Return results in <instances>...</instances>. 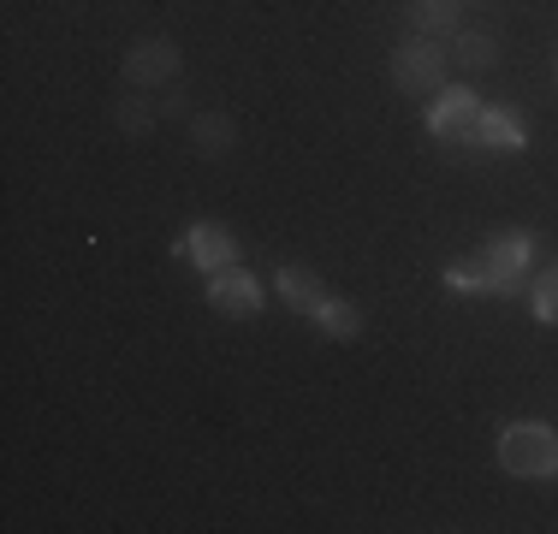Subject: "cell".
<instances>
[{"label":"cell","mask_w":558,"mask_h":534,"mask_svg":"<svg viewBox=\"0 0 558 534\" xmlns=\"http://www.w3.org/2000/svg\"><path fill=\"white\" fill-rule=\"evenodd\" d=\"M458 53H463V65H494L499 53H494V36H458Z\"/></svg>","instance_id":"obj_14"},{"label":"cell","mask_w":558,"mask_h":534,"mask_svg":"<svg viewBox=\"0 0 558 534\" xmlns=\"http://www.w3.org/2000/svg\"><path fill=\"white\" fill-rule=\"evenodd\" d=\"M208 303H215L220 315H256L262 310V279L232 262V267H220V274H208Z\"/></svg>","instance_id":"obj_4"},{"label":"cell","mask_w":558,"mask_h":534,"mask_svg":"<svg viewBox=\"0 0 558 534\" xmlns=\"http://www.w3.org/2000/svg\"><path fill=\"white\" fill-rule=\"evenodd\" d=\"M499 463H505V475L553 481L558 475V434L547 422H511L499 434Z\"/></svg>","instance_id":"obj_1"},{"label":"cell","mask_w":558,"mask_h":534,"mask_svg":"<svg viewBox=\"0 0 558 534\" xmlns=\"http://www.w3.org/2000/svg\"><path fill=\"white\" fill-rule=\"evenodd\" d=\"M315 327H322L327 339H356V332H363V310L344 303V298H322L315 303Z\"/></svg>","instance_id":"obj_10"},{"label":"cell","mask_w":558,"mask_h":534,"mask_svg":"<svg viewBox=\"0 0 558 534\" xmlns=\"http://www.w3.org/2000/svg\"><path fill=\"white\" fill-rule=\"evenodd\" d=\"M191 137H196V149H203V155H226V149H232V125H226V119H196Z\"/></svg>","instance_id":"obj_12"},{"label":"cell","mask_w":558,"mask_h":534,"mask_svg":"<svg viewBox=\"0 0 558 534\" xmlns=\"http://www.w3.org/2000/svg\"><path fill=\"white\" fill-rule=\"evenodd\" d=\"M184 256L203 267V274H220V267L238 262V238L226 232L220 220H196L191 232H184Z\"/></svg>","instance_id":"obj_5"},{"label":"cell","mask_w":558,"mask_h":534,"mask_svg":"<svg viewBox=\"0 0 558 534\" xmlns=\"http://www.w3.org/2000/svg\"><path fill=\"white\" fill-rule=\"evenodd\" d=\"M475 125H482V101L475 89H440L428 107V131L440 143H475Z\"/></svg>","instance_id":"obj_2"},{"label":"cell","mask_w":558,"mask_h":534,"mask_svg":"<svg viewBox=\"0 0 558 534\" xmlns=\"http://www.w3.org/2000/svg\"><path fill=\"white\" fill-rule=\"evenodd\" d=\"M119 125H125V131H149V107L125 101V107H119Z\"/></svg>","instance_id":"obj_16"},{"label":"cell","mask_w":558,"mask_h":534,"mask_svg":"<svg viewBox=\"0 0 558 534\" xmlns=\"http://www.w3.org/2000/svg\"><path fill=\"white\" fill-rule=\"evenodd\" d=\"M523 119L511 113V107H482V125H475V143H482V149H523Z\"/></svg>","instance_id":"obj_8"},{"label":"cell","mask_w":558,"mask_h":534,"mask_svg":"<svg viewBox=\"0 0 558 534\" xmlns=\"http://www.w3.org/2000/svg\"><path fill=\"white\" fill-rule=\"evenodd\" d=\"M529 256H535V238H529V232H499L494 244H487V262L499 267L505 291H517V286H523V274H529Z\"/></svg>","instance_id":"obj_7"},{"label":"cell","mask_w":558,"mask_h":534,"mask_svg":"<svg viewBox=\"0 0 558 534\" xmlns=\"http://www.w3.org/2000/svg\"><path fill=\"white\" fill-rule=\"evenodd\" d=\"M446 286H451V291H505V279H499V267L487 262V250H482V256L451 262V267H446Z\"/></svg>","instance_id":"obj_9"},{"label":"cell","mask_w":558,"mask_h":534,"mask_svg":"<svg viewBox=\"0 0 558 534\" xmlns=\"http://www.w3.org/2000/svg\"><path fill=\"white\" fill-rule=\"evenodd\" d=\"M125 77L137 89H155V84H167V77H179V48L172 43H143V48H131L125 53Z\"/></svg>","instance_id":"obj_6"},{"label":"cell","mask_w":558,"mask_h":534,"mask_svg":"<svg viewBox=\"0 0 558 534\" xmlns=\"http://www.w3.org/2000/svg\"><path fill=\"white\" fill-rule=\"evenodd\" d=\"M392 77H398V89H410V96H428V89H440V77H446V48H434V43H404V48H398V60H392Z\"/></svg>","instance_id":"obj_3"},{"label":"cell","mask_w":558,"mask_h":534,"mask_svg":"<svg viewBox=\"0 0 558 534\" xmlns=\"http://www.w3.org/2000/svg\"><path fill=\"white\" fill-rule=\"evenodd\" d=\"M274 286H279V298H286L291 310H310V315H315V303L327 298V291H322V279H315L310 267H279V279H274Z\"/></svg>","instance_id":"obj_11"},{"label":"cell","mask_w":558,"mask_h":534,"mask_svg":"<svg viewBox=\"0 0 558 534\" xmlns=\"http://www.w3.org/2000/svg\"><path fill=\"white\" fill-rule=\"evenodd\" d=\"M529 298H535V315L541 320H558V267H547V274L529 286Z\"/></svg>","instance_id":"obj_13"},{"label":"cell","mask_w":558,"mask_h":534,"mask_svg":"<svg viewBox=\"0 0 558 534\" xmlns=\"http://www.w3.org/2000/svg\"><path fill=\"white\" fill-rule=\"evenodd\" d=\"M416 19L428 24V31H451V19H458V0H422Z\"/></svg>","instance_id":"obj_15"}]
</instances>
